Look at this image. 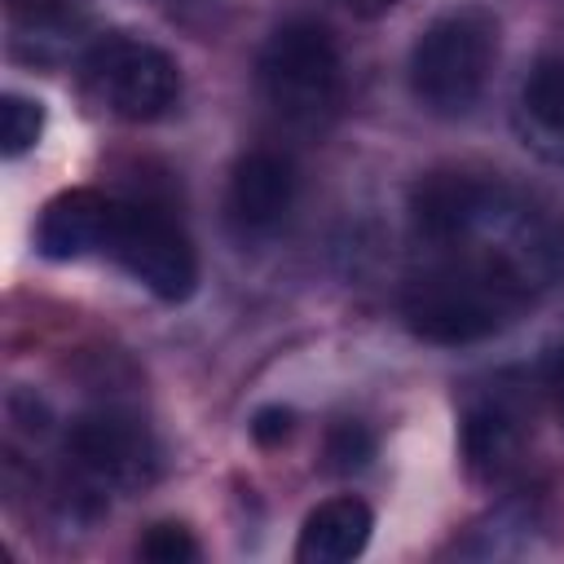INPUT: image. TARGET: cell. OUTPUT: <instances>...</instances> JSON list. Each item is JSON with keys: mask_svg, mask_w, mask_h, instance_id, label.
I'll return each mask as SVG.
<instances>
[{"mask_svg": "<svg viewBox=\"0 0 564 564\" xmlns=\"http://www.w3.org/2000/svg\"><path fill=\"white\" fill-rule=\"evenodd\" d=\"M542 278V242L524 229L502 234L498 242L467 238L436 247L423 269L410 273L401 291V317L410 335L441 348L480 344L516 322L533 300Z\"/></svg>", "mask_w": 564, "mask_h": 564, "instance_id": "obj_1", "label": "cell"}, {"mask_svg": "<svg viewBox=\"0 0 564 564\" xmlns=\"http://www.w3.org/2000/svg\"><path fill=\"white\" fill-rule=\"evenodd\" d=\"M498 57V18L489 9H454L423 26L410 48V93L436 119L467 115Z\"/></svg>", "mask_w": 564, "mask_h": 564, "instance_id": "obj_2", "label": "cell"}, {"mask_svg": "<svg viewBox=\"0 0 564 564\" xmlns=\"http://www.w3.org/2000/svg\"><path fill=\"white\" fill-rule=\"evenodd\" d=\"M256 75L269 110L300 132H322L339 115L344 62L330 31L308 18H291L264 40Z\"/></svg>", "mask_w": 564, "mask_h": 564, "instance_id": "obj_3", "label": "cell"}, {"mask_svg": "<svg viewBox=\"0 0 564 564\" xmlns=\"http://www.w3.org/2000/svg\"><path fill=\"white\" fill-rule=\"evenodd\" d=\"M79 75H84L88 97L128 123L163 119L181 97L176 62L159 44L137 40V35H119V31L97 35L84 48Z\"/></svg>", "mask_w": 564, "mask_h": 564, "instance_id": "obj_4", "label": "cell"}, {"mask_svg": "<svg viewBox=\"0 0 564 564\" xmlns=\"http://www.w3.org/2000/svg\"><path fill=\"white\" fill-rule=\"evenodd\" d=\"M106 256L163 304H181L198 286L194 242L185 238V229L172 216H163L145 203H119L115 207Z\"/></svg>", "mask_w": 564, "mask_h": 564, "instance_id": "obj_5", "label": "cell"}, {"mask_svg": "<svg viewBox=\"0 0 564 564\" xmlns=\"http://www.w3.org/2000/svg\"><path fill=\"white\" fill-rule=\"evenodd\" d=\"M511 216H520V207L507 198V189L476 181L467 172H432L427 181H419L410 198V220L427 251L480 238L485 229Z\"/></svg>", "mask_w": 564, "mask_h": 564, "instance_id": "obj_6", "label": "cell"}, {"mask_svg": "<svg viewBox=\"0 0 564 564\" xmlns=\"http://www.w3.org/2000/svg\"><path fill=\"white\" fill-rule=\"evenodd\" d=\"M66 454L97 489H141L159 471V449L145 423L123 410L79 414L66 432Z\"/></svg>", "mask_w": 564, "mask_h": 564, "instance_id": "obj_7", "label": "cell"}, {"mask_svg": "<svg viewBox=\"0 0 564 564\" xmlns=\"http://www.w3.org/2000/svg\"><path fill=\"white\" fill-rule=\"evenodd\" d=\"M458 445H463V463L476 480L502 485L520 467L524 445H529L524 397H516L502 383L471 397L467 410H463V423H458Z\"/></svg>", "mask_w": 564, "mask_h": 564, "instance_id": "obj_8", "label": "cell"}, {"mask_svg": "<svg viewBox=\"0 0 564 564\" xmlns=\"http://www.w3.org/2000/svg\"><path fill=\"white\" fill-rule=\"evenodd\" d=\"M295 203V172L273 150H247L229 172V220L238 234H273Z\"/></svg>", "mask_w": 564, "mask_h": 564, "instance_id": "obj_9", "label": "cell"}, {"mask_svg": "<svg viewBox=\"0 0 564 564\" xmlns=\"http://www.w3.org/2000/svg\"><path fill=\"white\" fill-rule=\"evenodd\" d=\"M115 198L97 189H62L44 203L35 220V247L48 260H79L88 251H106L110 225H115Z\"/></svg>", "mask_w": 564, "mask_h": 564, "instance_id": "obj_10", "label": "cell"}, {"mask_svg": "<svg viewBox=\"0 0 564 564\" xmlns=\"http://www.w3.org/2000/svg\"><path fill=\"white\" fill-rule=\"evenodd\" d=\"M516 137L546 163L564 167V48L546 53L529 66L516 110H511Z\"/></svg>", "mask_w": 564, "mask_h": 564, "instance_id": "obj_11", "label": "cell"}, {"mask_svg": "<svg viewBox=\"0 0 564 564\" xmlns=\"http://www.w3.org/2000/svg\"><path fill=\"white\" fill-rule=\"evenodd\" d=\"M375 533V511L344 494V498H326L308 511L304 529H300V542H295V560L304 564H344V560H357L366 551Z\"/></svg>", "mask_w": 564, "mask_h": 564, "instance_id": "obj_12", "label": "cell"}, {"mask_svg": "<svg viewBox=\"0 0 564 564\" xmlns=\"http://www.w3.org/2000/svg\"><path fill=\"white\" fill-rule=\"evenodd\" d=\"M84 13L70 0H31L13 9V40H35V57H53L57 48L75 44Z\"/></svg>", "mask_w": 564, "mask_h": 564, "instance_id": "obj_13", "label": "cell"}, {"mask_svg": "<svg viewBox=\"0 0 564 564\" xmlns=\"http://www.w3.org/2000/svg\"><path fill=\"white\" fill-rule=\"evenodd\" d=\"M44 132V106L22 97V93H4L0 97V150L4 159H22Z\"/></svg>", "mask_w": 564, "mask_h": 564, "instance_id": "obj_14", "label": "cell"}, {"mask_svg": "<svg viewBox=\"0 0 564 564\" xmlns=\"http://www.w3.org/2000/svg\"><path fill=\"white\" fill-rule=\"evenodd\" d=\"M375 458V436L361 423H335L326 432V467L330 471H361Z\"/></svg>", "mask_w": 564, "mask_h": 564, "instance_id": "obj_15", "label": "cell"}, {"mask_svg": "<svg viewBox=\"0 0 564 564\" xmlns=\"http://www.w3.org/2000/svg\"><path fill=\"white\" fill-rule=\"evenodd\" d=\"M137 551H141V560H150V564H189V560H198L194 533H189L185 524H172V520L150 524V533L141 538Z\"/></svg>", "mask_w": 564, "mask_h": 564, "instance_id": "obj_16", "label": "cell"}, {"mask_svg": "<svg viewBox=\"0 0 564 564\" xmlns=\"http://www.w3.org/2000/svg\"><path fill=\"white\" fill-rule=\"evenodd\" d=\"M291 423H295V414L286 405H264V410L251 414V436L260 445H282L291 436Z\"/></svg>", "mask_w": 564, "mask_h": 564, "instance_id": "obj_17", "label": "cell"}, {"mask_svg": "<svg viewBox=\"0 0 564 564\" xmlns=\"http://www.w3.org/2000/svg\"><path fill=\"white\" fill-rule=\"evenodd\" d=\"M542 388H546V397H551V405H555V414L564 423V339L551 348V357L542 366Z\"/></svg>", "mask_w": 564, "mask_h": 564, "instance_id": "obj_18", "label": "cell"}, {"mask_svg": "<svg viewBox=\"0 0 564 564\" xmlns=\"http://www.w3.org/2000/svg\"><path fill=\"white\" fill-rule=\"evenodd\" d=\"M516 520H520V516H516V507H502V511L494 516L498 533H507ZM476 538H485V533H476ZM463 555H485V560H489V555H498V542H485V546H480V542H471V546H463Z\"/></svg>", "mask_w": 564, "mask_h": 564, "instance_id": "obj_19", "label": "cell"}, {"mask_svg": "<svg viewBox=\"0 0 564 564\" xmlns=\"http://www.w3.org/2000/svg\"><path fill=\"white\" fill-rule=\"evenodd\" d=\"M344 4H348L357 18H379V13H388L397 0H344Z\"/></svg>", "mask_w": 564, "mask_h": 564, "instance_id": "obj_20", "label": "cell"}]
</instances>
